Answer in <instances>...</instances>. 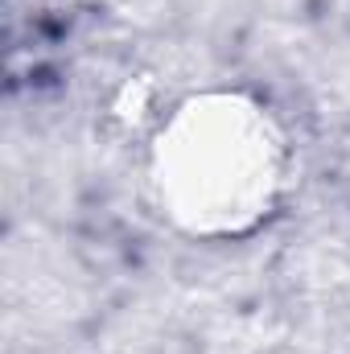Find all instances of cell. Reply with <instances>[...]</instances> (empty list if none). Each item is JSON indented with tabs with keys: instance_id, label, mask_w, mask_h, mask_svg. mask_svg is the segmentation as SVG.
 I'll return each instance as SVG.
<instances>
[{
	"instance_id": "1",
	"label": "cell",
	"mask_w": 350,
	"mask_h": 354,
	"mask_svg": "<svg viewBox=\"0 0 350 354\" xmlns=\"http://www.w3.org/2000/svg\"><path fill=\"white\" fill-rule=\"evenodd\" d=\"M149 181L161 214L194 239H239L264 227L288 181V145L260 99L202 91L153 136Z\"/></svg>"
}]
</instances>
